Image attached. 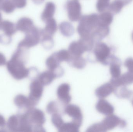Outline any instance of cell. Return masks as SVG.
<instances>
[{
  "mask_svg": "<svg viewBox=\"0 0 133 132\" xmlns=\"http://www.w3.org/2000/svg\"><path fill=\"white\" fill-rule=\"evenodd\" d=\"M99 24V15L96 13L82 16L77 28L81 38L91 37V35Z\"/></svg>",
  "mask_w": 133,
  "mask_h": 132,
  "instance_id": "1",
  "label": "cell"
},
{
  "mask_svg": "<svg viewBox=\"0 0 133 132\" xmlns=\"http://www.w3.org/2000/svg\"><path fill=\"white\" fill-rule=\"evenodd\" d=\"M7 67L10 74L16 80H22L29 74V70L25 67L23 61L17 56L13 57L8 62Z\"/></svg>",
  "mask_w": 133,
  "mask_h": 132,
  "instance_id": "2",
  "label": "cell"
},
{
  "mask_svg": "<svg viewBox=\"0 0 133 132\" xmlns=\"http://www.w3.org/2000/svg\"><path fill=\"white\" fill-rule=\"evenodd\" d=\"M94 52L97 61L103 64L108 63V59L111 54V49L107 44L98 42L95 46Z\"/></svg>",
  "mask_w": 133,
  "mask_h": 132,
  "instance_id": "3",
  "label": "cell"
},
{
  "mask_svg": "<svg viewBox=\"0 0 133 132\" xmlns=\"http://www.w3.org/2000/svg\"><path fill=\"white\" fill-rule=\"evenodd\" d=\"M25 114L28 121L32 126L33 125H34V129L36 127L43 126L45 123L46 121L45 115L41 110L34 108L28 110Z\"/></svg>",
  "mask_w": 133,
  "mask_h": 132,
  "instance_id": "4",
  "label": "cell"
},
{
  "mask_svg": "<svg viewBox=\"0 0 133 132\" xmlns=\"http://www.w3.org/2000/svg\"><path fill=\"white\" fill-rule=\"evenodd\" d=\"M69 19L71 21H79L81 15V6L78 0H69L66 4Z\"/></svg>",
  "mask_w": 133,
  "mask_h": 132,
  "instance_id": "5",
  "label": "cell"
},
{
  "mask_svg": "<svg viewBox=\"0 0 133 132\" xmlns=\"http://www.w3.org/2000/svg\"><path fill=\"white\" fill-rule=\"evenodd\" d=\"M30 92L28 97L36 105L43 95L44 86L38 79H35L31 82L30 86Z\"/></svg>",
  "mask_w": 133,
  "mask_h": 132,
  "instance_id": "6",
  "label": "cell"
},
{
  "mask_svg": "<svg viewBox=\"0 0 133 132\" xmlns=\"http://www.w3.org/2000/svg\"><path fill=\"white\" fill-rule=\"evenodd\" d=\"M64 113L72 118V121L81 126L83 121V115L80 108L75 105H67L65 108Z\"/></svg>",
  "mask_w": 133,
  "mask_h": 132,
  "instance_id": "7",
  "label": "cell"
},
{
  "mask_svg": "<svg viewBox=\"0 0 133 132\" xmlns=\"http://www.w3.org/2000/svg\"><path fill=\"white\" fill-rule=\"evenodd\" d=\"M46 63L48 70L54 72L58 77H61L64 74V69L60 66L61 63L57 59L55 53L47 58Z\"/></svg>",
  "mask_w": 133,
  "mask_h": 132,
  "instance_id": "8",
  "label": "cell"
},
{
  "mask_svg": "<svg viewBox=\"0 0 133 132\" xmlns=\"http://www.w3.org/2000/svg\"><path fill=\"white\" fill-rule=\"evenodd\" d=\"M70 86L68 83H63L58 87L57 90L58 98L62 103L65 105L69 104L72 99L70 95Z\"/></svg>",
  "mask_w": 133,
  "mask_h": 132,
  "instance_id": "9",
  "label": "cell"
},
{
  "mask_svg": "<svg viewBox=\"0 0 133 132\" xmlns=\"http://www.w3.org/2000/svg\"><path fill=\"white\" fill-rule=\"evenodd\" d=\"M122 122L121 120L118 117L113 115H108L105 118L102 122H100L103 131H106L115 128Z\"/></svg>",
  "mask_w": 133,
  "mask_h": 132,
  "instance_id": "10",
  "label": "cell"
},
{
  "mask_svg": "<svg viewBox=\"0 0 133 132\" xmlns=\"http://www.w3.org/2000/svg\"><path fill=\"white\" fill-rule=\"evenodd\" d=\"M68 51L70 57L81 56L82 54L87 52L86 48L79 40L77 42L73 41L71 42L69 46Z\"/></svg>",
  "mask_w": 133,
  "mask_h": 132,
  "instance_id": "11",
  "label": "cell"
},
{
  "mask_svg": "<svg viewBox=\"0 0 133 132\" xmlns=\"http://www.w3.org/2000/svg\"><path fill=\"white\" fill-rule=\"evenodd\" d=\"M31 32V34L28 36L25 42V45L27 47L36 45L41 40L40 30L34 27L32 28Z\"/></svg>",
  "mask_w": 133,
  "mask_h": 132,
  "instance_id": "12",
  "label": "cell"
},
{
  "mask_svg": "<svg viewBox=\"0 0 133 132\" xmlns=\"http://www.w3.org/2000/svg\"><path fill=\"white\" fill-rule=\"evenodd\" d=\"M96 108L98 112L106 115L112 114L114 110L111 104L103 98H101L97 103Z\"/></svg>",
  "mask_w": 133,
  "mask_h": 132,
  "instance_id": "13",
  "label": "cell"
},
{
  "mask_svg": "<svg viewBox=\"0 0 133 132\" xmlns=\"http://www.w3.org/2000/svg\"><path fill=\"white\" fill-rule=\"evenodd\" d=\"M14 102L17 107L20 108H25L28 110L34 108L36 106L30 100L29 97L23 95H19L16 96L14 100Z\"/></svg>",
  "mask_w": 133,
  "mask_h": 132,
  "instance_id": "14",
  "label": "cell"
},
{
  "mask_svg": "<svg viewBox=\"0 0 133 132\" xmlns=\"http://www.w3.org/2000/svg\"><path fill=\"white\" fill-rule=\"evenodd\" d=\"M115 90V87L111 83H106L99 87L95 91L96 96L100 98H104L111 94Z\"/></svg>",
  "mask_w": 133,
  "mask_h": 132,
  "instance_id": "15",
  "label": "cell"
},
{
  "mask_svg": "<svg viewBox=\"0 0 133 132\" xmlns=\"http://www.w3.org/2000/svg\"><path fill=\"white\" fill-rule=\"evenodd\" d=\"M57 77V76L54 72L48 70L40 74L37 79L43 86H47L50 84Z\"/></svg>",
  "mask_w": 133,
  "mask_h": 132,
  "instance_id": "16",
  "label": "cell"
},
{
  "mask_svg": "<svg viewBox=\"0 0 133 132\" xmlns=\"http://www.w3.org/2000/svg\"><path fill=\"white\" fill-rule=\"evenodd\" d=\"M56 6L53 2H49L46 4L45 8L41 15V19L43 21L53 18L55 13Z\"/></svg>",
  "mask_w": 133,
  "mask_h": 132,
  "instance_id": "17",
  "label": "cell"
},
{
  "mask_svg": "<svg viewBox=\"0 0 133 132\" xmlns=\"http://www.w3.org/2000/svg\"><path fill=\"white\" fill-rule=\"evenodd\" d=\"M46 26L43 29H41L44 33L53 36L57 30V25L56 20L54 18H51L47 20Z\"/></svg>",
  "mask_w": 133,
  "mask_h": 132,
  "instance_id": "18",
  "label": "cell"
},
{
  "mask_svg": "<svg viewBox=\"0 0 133 132\" xmlns=\"http://www.w3.org/2000/svg\"><path fill=\"white\" fill-rule=\"evenodd\" d=\"M41 40L42 45L46 49H50L54 45V41L52 36L44 33L40 29Z\"/></svg>",
  "mask_w": 133,
  "mask_h": 132,
  "instance_id": "19",
  "label": "cell"
},
{
  "mask_svg": "<svg viewBox=\"0 0 133 132\" xmlns=\"http://www.w3.org/2000/svg\"><path fill=\"white\" fill-rule=\"evenodd\" d=\"M59 29L62 34L66 37H70L73 35L74 28L70 22L64 21L59 25Z\"/></svg>",
  "mask_w": 133,
  "mask_h": 132,
  "instance_id": "20",
  "label": "cell"
},
{
  "mask_svg": "<svg viewBox=\"0 0 133 132\" xmlns=\"http://www.w3.org/2000/svg\"><path fill=\"white\" fill-rule=\"evenodd\" d=\"M80 126L72 121L71 122H64L58 129L61 132H78Z\"/></svg>",
  "mask_w": 133,
  "mask_h": 132,
  "instance_id": "21",
  "label": "cell"
},
{
  "mask_svg": "<svg viewBox=\"0 0 133 132\" xmlns=\"http://www.w3.org/2000/svg\"><path fill=\"white\" fill-rule=\"evenodd\" d=\"M69 63L71 66L77 69H83L86 66L87 61L82 56L70 57Z\"/></svg>",
  "mask_w": 133,
  "mask_h": 132,
  "instance_id": "22",
  "label": "cell"
},
{
  "mask_svg": "<svg viewBox=\"0 0 133 132\" xmlns=\"http://www.w3.org/2000/svg\"><path fill=\"white\" fill-rule=\"evenodd\" d=\"M125 4L123 0H115L109 4L108 9L112 14H117L122 10Z\"/></svg>",
  "mask_w": 133,
  "mask_h": 132,
  "instance_id": "23",
  "label": "cell"
},
{
  "mask_svg": "<svg viewBox=\"0 0 133 132\" xmlns=\"http://www.w3.org/2000/svg\"><path fill=\"white\" fill-rule=\"evenodd\" d=\"M110 71L112 78H118L120 77L121 74L120 65L118 62H116L115 59L111 61Z\"/></svg>",
  "mask_w": 133,
  "mask_h": 132,
  "instance_id": "24",
  "label": "cell"
},
{
  "mask_svg": "<svg viewBox=\"0 0 133 132\" xmlns=\"http://www.w3.org/2000/svg\"><path fill=\"white\" fill-rule=\"evenodd\" d=\"M99 22L101 24L109 26L113 20L112 14L110 12H104L99 15Z\"/></svg>",
  "mask_w": 133,
  "mask_h": 132,
  "instance_id": "25",
  "label": "cell"
},
{
  "mask_svg": "<svg viewBox=\"0 0 133 132\" xmlns=\"http://www.w3.org/2000/svg\"><path fill=\"white\" fill-rule=\"evenodd\" d=\"M19 124V117L16 115H12L9 119L8 122V128L11 131H17Z\"/></svg>",
  "mask_w": 133,
  "mask_h": 132,
  "instance_id": "26",
  "label": "cell"
},
{
  "mask_svg": "<svg viewBox=\"0 0 133 132\" xmlns=\"http://www.w3.org/2000/svg\"><path fill=\"white\" fill-rule=\"evenodd\" d=\"M55 56L58 61L61 63L63 62L69 63L70 59V55L68 50H61L58 52L55 53Z\"/></svg>",
  "mask_w": 133,
  "mask_h": 132,
  "instance_id": "27",
  "label": "cell"
},
{
  "mask_svg": "<svg viewBox=\"0 0 133 132\" xmlns=\"http://www.w3.org/2000/svg\"><path fill=\"white\" fill-rule=\"evenodd\" d=\"M51 122L52 124L58 130L64 123L62 117L58 113L52 115Z\"/></svg>",
  "mask_w": 133,
  "mask_h": 132,
  "instance_id": "28",
  "label": "cell"
},
{
  "mask_svg": "<svg viewBox=\"0 0 133 132\" xmlns=\"http://www.w3.org/2000/svg\"><path fill=\"white\" fill-rule=\"evenodd\" d=\"M109 5V1L105 0H98L96 4V8L98 12H102L108 8Z\"/></svg>",
  "mask_w": 133,
  "mask_h": 132,
  "instance_id": "29",
  "label": "cell"
},
{
  "mask_svg": "<svg viewBox=\"0 0 133 132\" xmlns=\"http://www.w3.org/2000/svg\"><path fill=\"white\" fill-rule=\"evenodd\" d=\"M46 111L48 114H51L57 113L58 109L56 102L54 101L50 102L47 106Z\"/></svg>",
  "mask_w": 133,
  "mask_h": 132,
  "instance_id": "30",
  "label": "cell"
},
{
  "mask_svg": "<svg viewBox=\"0 0 133 132\" xmlns=\"http://www.w3.org/2000/svg\"><path fill=\"white\" fill-rule=\"evenodd\" d=\"M125 66L127 67L130 72L133 73V59L129 58L125 63Z\"/></svg>",
  "mask_w": 133,
  "mask_h": 132,
  "instance_id": "31",
  "label": "cell"
},
{
  "mask_svg": "<svg viewBox=\"0 0 133 132\" xmlns=\"http://www.w3.org/2000/svg\"><path fill=\"white\" fill-rule=\"evenodd\" d=\"M6 63V59L5 57L0 53V66H3Z\"/></svg>",
  "mask_w": 133,
  "mask_h": 132,
  "instance_id": "32",
  "label": "cell"
},
{
  "mask_svg": "<svg viewBox=\"0 0 133 132\" xmlns=\"http://www.w3.org/2000/svg\"><path fill=\"white\" fill-rule=\"evenodd\" d=\"M5 125V121L2 115H0V128H4Z\"/></svg>",
  "mask_w": 133,
  "mask_h": 132,
  "instance_id": "33",
  "label": "cell"
},
{
  "mask_svg": "<svg viewBox=\"0 0 133 132\" xmlns=\"http://www.w3.org/2000/svg\"><path fill=\"white\" fill-rule=\"evenodd\" d=\"M37 4H41L44 2V0H33Z\"/></svg>",
  "mask_w": 133,
  "mask_h": 132,
  "instance_id": "34",
  "label": "cell"
},
{
  "mask_svg": "<svg viewBox=\"0 0 133 132\" xmlns=\"http://www.w3.org/2000/svg\"><path fill=\"white\" fill-rule=\"evenodd\" d=\"M132 40L133 41V32L132 33Z\"/></svg>",
  "mask_w": 133,
  "mask_h": 132,
  "instance_id": "35",
  "label": "cell"
},
{
  "mask_svg": "<svg viewBox=\"0 0 133 132\" xmlns=\"http://www.w3.org/2000/svg\"><path fill=\"white\" fill-rule=\"evenodd\" d=\"M105 1H109V0H105Z\"/></svg>",
  "mask_w": 133,
  "mask_h": 132,
  "instance_id": "36",
  "label": "cell"
},
{
  "mask_svg": "<svg viewBox=\"0 0 133 132\" xmlns=\"http://www.w3.org/2000/svg\"></svg>",
  "mask_w": 133,
  "mask_h": 132,
  "instance_id": "37",
  "label": "cell"
}]
</instances>
